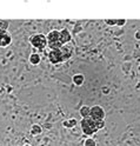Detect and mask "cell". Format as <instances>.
I'll use <instances>...</instances> for the list:
<instances>
[{"label": "cell", "mask_w": 140, "mask_h": 146, "mask_svg": "<svg viewBox=\"0 0 140 146\" xmlns=\"http://www.w3.org/2000/svg\"><path fill=\"white\" fill-rule=\"evenodd\" d=\"M47 45L51 50L60 48L64 45H66L71 40V35L66 30L61 31H51L47 35Z\"/></svg>", "instance_id": "1"}, {"label": "cell", "mask_w": 140, "mask_h": 146, "mask_svg": "<svg viewBox=\"0 0 140 146\" xmlns=\"http://www.w3.org/2000/svg\"><path fill=\"white\" fill-rule=\"evenodd\" d=\"M81 127H82V131L85 134H93L94 132H97L99 129L104 127V121H98L94 120L93 118H91L90 115L84 118L82 121H81Z\"/></svg>", "instance_id": "3"}, {"label": "cell", "mask_w": 140, "mask_h": 146, "mask_svg": "<svg viewBox=\"0 0 140 146\" xmlns=\"http://www.w3.org/2000/svg\"><path fill=\"white\" fill-rule=\"evenodd\" d=\"M11 44V35L5 31H0V46L5 47Z\"/></svg>", "instance_id": "6"}, {"label": "cell", "mask_w": 140, "mask_h": 146, "mask_svg": "<svg viewBox=\"0 0 140 146\" xmlns=\"http://www.w3.org/2000/svg\"><path fill=\"white\" fill-rule=\"evenodd\" d=\"M25 146H30V145H25Z\"/></svg>", "instance_id": "16"}, {"label": "cell", "mask_w": 140, "mask_h": 146, "mask_svg": "<svg viewBox=\"0 0 140 146\" xmlns=\"http://www.w3.org/2000/svg\"><path fill=\"white\" fill-rule=\"evenodd\" d=\"M90 112H91V108H88L87 106H84L81 110H80V114L84 117V118H86L90 115Z\"/></svg>", "instance_id": "8"}, {"label": "cell", "mask_w": 140, "mask_h": 146, "mask_svg": "<svg viewBox=\"0 0 140 146\" xmlns=\"http://www.w3.org/2000/svg\"><path fill=\"white\" fill-rule=\"evenodd\" d=\"M40 132H41L40 127H39L38 125H33V127H32V133H33V134H38V133H40Z\"/></svg>", "instance_id": "11"}, {"label": "cell", "mask_w": 140, "mask_h": 146, "mask_svg": "<svg viewBox=\"0 0 140 146\" xmlns=\"http://www.w3.org/2000/svg\"><path fill=\"white\" fill-rule=\"evenodd\" d=\"M39 61H40V57L38 56V54H32L31 56V62L34 64V65H36Z\"/></svg>", "instance_id": "9"}, {"label": "cell", "mask_w": 140, "mask_h": 146, "mask_svg": "<svg viewBox=\"0 0 140 146\" xmlns=\"http://www.w3.org/2000/svg\"><path fill=\"white\" fill-rule=\"evenodd\" d=\"M117 21H118V23H117V25H120V26L125 24V20H124V19H123V20H117Z\"/></svg>", "instance_id": "14"}, {"label": "cell", "mask_w": 140, "mask_h": 146, "mask_svg": "<svg viewBox=\"0 0 140 146\" xmlns=\"http://www.w3.org/2000/svg\"><path fill=\"white\" fill-rule=\"evenodd\" d=\"M76 124H77V121L74 120V119H71V120H66V121H64V126H66V127H73Z\"/></svg>", "instance_id": "10"}, {"label": "cell", "mask_w": 140, "mask_h": 146, "mask_svg": "<svg viewBox=\"0 0 140 146\" xmlns=\"http://www.w3.org/2000/svg\"><path fill=\"white\" fill-rule=\"evenodd\" d=\"M85 146H96V143L93 139H87L85 141Z\"/></svg>", "instance_id": "12"}, {"label": "cell", "mask_w": 140, "mask_h": 146, "mask_svg": "<svg viewBox=\"0 0 140 146\" xmlns=\"http://www.w3.org/2000/svg\"><path fill=\"white\" fill-rule=\"evenodd\" d=\"M90 117L93 118L94 120L104 121V118H105L104 110H102L100 106H94V107H92V108H91V112H90Z\"/></svg>", "instance_id": "5"}, {"label": "cell", "mask_w": 140, "mask_h": 146, "mask_svg": "<svg viewBox=\"0 0 140 146\" xmlns=\"http://www.w3.org/2000/svg\"><path fill=\"white\" fill-rule=\"evenodd\" d=\"M71 54H72V47L66 44L64 46H61L60 48L51 50L48 53V57L53 64H59L61 61L67 60L71 57Z\"/></svg>", "instance_id": "2"}, {"label": "cell", "mask_w": 140, "mask_h": 146, "mask_svg": "<svg viewBox=\"0 0 140 146\" xmlns=\"http://www.w3.org/2000/svg\"><path fill=\"white\" fill-rule=\"evenodd\" d=\"M108 25H117V20H106Z\"/></svg>", "instance_id": "13"}, {"label": "cell", "mask_w": 140, "mask_h": 146, "mask_svg": "<svg viewBox=\"0 0 140 146\" xmlns=\"http://www.w3.org/2000/svg\"><path fill=\"white\" fill-rule=\"evenodd\" d=\"M137 38H140V32H138V33H137Z\"/></svg>", "instance_id": "15"}, {"label": "cell", "mask_w": 140, "mask_h": 146, "mask_svg": "<svg viewBox=\"0 0 140 146\" xmlns=\"http://www.w3.org/2000/svg\"><path fill=\"white\" fill-rule=\"evenodd\" d=\"M73 83L76 85H81L84 83V77L81 74H77L73 77Z\"/></svg>", "instance_id": "7"}, {"label": "cell", "mask_w": 140, "mask_h": 146, "mask_svg": "<svg viewBox=\"0 0 140 146\" xmlns=\"http://www.w3.org/2000/svg\"><path fill=\"white\" fill-rule=\"evenodd\" d=\"M31 42L34 47L36 48H45L46 45H47V40H46V36L42 34H36L31 39Z\"/></svg>", "instance_id": "4"}]
</instances>
